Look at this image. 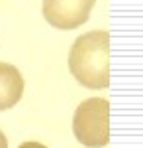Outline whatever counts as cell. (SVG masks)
<instances>
[{"label": "cell", "instance_id": "cell-1", "mask_svg": "<svg viewBox=\"0 0 143 148\" xmlns=\"http://www.w3.org/2000/svg\"><path fill=\"white\" fill-rule=\"evenodd\" d=\"M69 69L86 89H106L110 85V34L94 30L77 38L69 51Z\"/></svg>", "mask_w": 143, "mask_h": 148}, {"label": "cell", "instance_id": "cell-2", "mask_svg": "<svg viewBox=\"0 0 143 148\" xmlns=\"http://www.w3.org/2000/svg\"><path fill=\"white\" fill-rule=\"evenodd\" d=\"M73 132L82 146H106L110 142V103L98 97L80 103L73 116Z\"/></svg>", "mask_w": 143, "mask_h": 148}, {"label": "cell", "instance_id": "cell-3", "mask_svg": "<svg viewBox=\"0 0 143 148\" xmlns=\"http://www.w3.org/2000/svg\"><path fill=\"white\" fill-rule=\"evenodd\" d=\"M96 0H43V18L57 30H75L90 18Z\"/></svg>", "mask_w": 143, "mask_h": 148}, {"label": "cell", "instance_id": "cell-6", "mask_svg": "<svg viewBox=\"0 0 143 148\" xmlns=\"http://www.w3.org/2000/svg\"><path fill=\"white\" fill-rule=\"evenodd\" d=\"M0 148H8V140H6V136H4L2 130H0Z\"/></svg>", "mask_w": 143, "mask_h": 148}, {"label": "cell", "instance_id": "cell-5", "mask_svg": "<svg viewBox=\"0 0 143 148\" xmlns=\"http://www.w3.org/2000/svg\"><path fill=\"white\" fill-rule=\"evenodd\" d=\"M18 148H47V146H43L41 142H24Z\"/></svg>", "mask_w": 143, "mask_h": 148}, {"label": "cell", "instance_id": "cell-4", "mask_svg": "<svg viewBox=\"0 0 143 148\" xmlns=\"http://www.w3.org/2000/svg\"><path fill=\"white\" fill-rule=\"evenodd\" d=\"M24 95V77L20 69L0 61V111H8Z\"/></svg>", "mask_w": 143, "mask_h": 148}]
</instances>
